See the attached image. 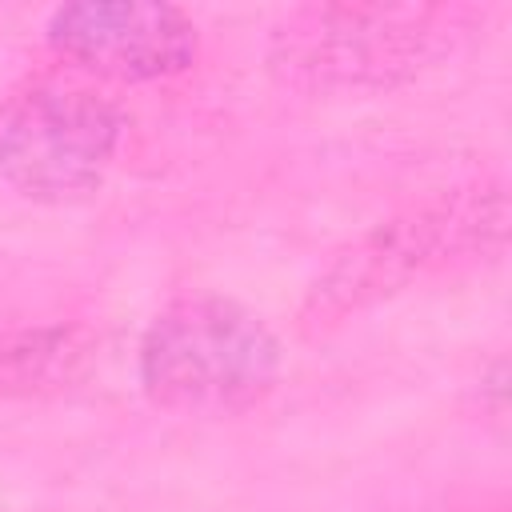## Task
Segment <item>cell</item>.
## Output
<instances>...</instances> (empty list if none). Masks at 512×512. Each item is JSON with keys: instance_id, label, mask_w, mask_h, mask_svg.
<instances>
[{"instance_id": "obj_1", "label": "cell", "mask_w": 512, "mask_h": 512, "mask_svg": "<svg viewBox=\"0 0 512 512\" xmlns=\"http://www.w3.org/2000/svg\"><path fill=\"white\" fill-rule=\"evenodd\" d=\"M504 240L508 192L500 180L464 184L424 204H412L352 240L324 268L300 308V328L308 336H320L432 272L496 256Z\"/></svg>"}, {"instance_id": "obj_4", "label": "cell", "mask_w": 512, "mask_h": 512, "mask_svg": "<svg viewBox=\"0 0 512 512\" xmlns=\"http://www.w3.org/2000/svg\"><path fill=\"white\" fill-rule=\"evenodd\" d=\"M120 136L124 116L104 92L44 76L0 112V176L28 200L72 204L104 184Z\"/></svg>"}, {"instance_id": "obj_2", "label": "cell", "mask_w": 512, "mask_h": 512, "mask_svg": "<svg viewBox=\"0 0 512 512\" xmlns=\"http://www.w3.org/2000/svg\"><path fill=\"white\" fill-rule=\"evenodd\" d=\"M468 4H304L268 40V68L300 92H376L412 80L476 28Z\"/></svg>"}, {"instance_id": "obj_5", "label": "cell", "mask_w": 512, "mask_h": 512, "mask_svg": "<svg viewBox=\"0 0 512 512\" xmlns=\"http://www.w3.org/2000/svg\"><path fill=\"white\" fill-rule=\"evenodd\" d=\"M48 44L108 80H164L196 60V24L188 12L152 0H84L48 16Z\"/></svg>"}, {"instance_id": "obj_6", "label": "cell", "mask_w": 512, "mask_h": 512, "mask_svg": "<svg viewBox=\"0 0 512 512\" xmlns=\"http://www.w3.org/2000/svg\"><path fill=\"white\" fill-rule=\"evenodd\" d=\"M96 332L84 324H40L0 332V396H52L76 388L96 364Z\"/></svg>"}, {"instance_id": "obj_3", "label": "cell", "mask_w": 512, "mask_h": 512, "mask_svg": "<svg viewBox=\"0 0 512 512\" xmlns=\"http://www.w3.org/2000/svg\"><path fill=\"white\" fill-rule=\"evenodd\" d=\"M280 360V340L252 308L196 292L160 308L144 328L140 388L164 412L232 416L276 388Z\"/></svg>"}]
</instances>
